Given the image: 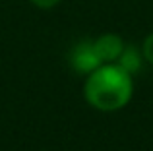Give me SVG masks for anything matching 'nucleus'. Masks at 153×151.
Segmentation results:
<instances>
[{
    "instance_id": "2",
    "label": "nucleus",
    "mask_w": 153,
    "mask_h": 151,
    "mask_svg": "<svg viewBox=\"0 0 153 151\" xmlns=\"http://www.w3.org/2000/svg\"><path fill=\"white\" fill-rule=\"evenodd\" d=\"M70 62L74 66V70L85 74V72H93L101 66V60H99L97 53H95V47L93 43L89 41H83L78 43V45L72 49L70 53Z\"/></svg>"
},
{
    "instance_id": "4",
    "label": "nucleus",
    "mask_w": 153,
    "mask_h": 151,
    "mask_svg": "<svg viewBox=\"0 0 153 151\" xmlns=\"http://www.w3.org/2000/svg\"><path fill=\"white\" fill-rule=\"evenodd\" d=\"M118 60V66L124 70V72L128 74H134L140 70V66H142V56H140L138 49L136 47H124L122 53H120V56L116 58Z\"/></svg>"
},
{
    "instance_id": "1",
    "label": "nucleus",
    "mask_w": 153,
    "mask_h": 151,
    "mask_svg": "<svg viewBox=\"0 0 153 151\" xmlns=\"http://www.w3.org/2000/svg\"><path fill=\"white\" fill-rule=\"evenodd\" d=\"M132 79L120 66H99L85 83V99L99 110H116L130 101Z\"/></svg>"
},
{
    "instance_id": "5",
    "label": "nucleus",
    "mask_w": 153,
    "mask_h": 151,
    "mask_svg": "<svg viewBox=\"0 0 153 151\" xmlns=\"http://www.w3.org/2000/svg\"><path fill=\"white\" fill-rule=\"evenodd\" d=\"M143 56H146L147 62L153 64V33L143 41Z\"/></svg>"
},
{
    "instance_id": "6",
    "label": "nucleus",
    "mask_w": 153,
    "mask_h": 151,
    "mask_svg": "<svg viewBox=\"0 0 153 151\" xmlns=\"http://www.w3.org/2000/svg\"><path fill=\"white\" fill-rule=\"evenodd\" d=\"M31 2L39 8H52V6H56L60 0H31Z\"/></svg>"
},
{
    "instance_id": "3",
    "label": "nucleus",
    "mask_w": 153,
    "mask_h": 151,
    "mask_svg": "<svg viewBox=\"0 0 153 151\" xmlns=\"http://www.w3.org/2000/svg\"><path fill=\"white\" fill-rule=\"evenodd\" d=\"M93 47H95V53H97V56H99L101 62L116 60V58L120 56V53H122V49H124V45H122L118 35H111V33L99 37L97 41L93 43Z\"/></svg>"
}]
</instances>
